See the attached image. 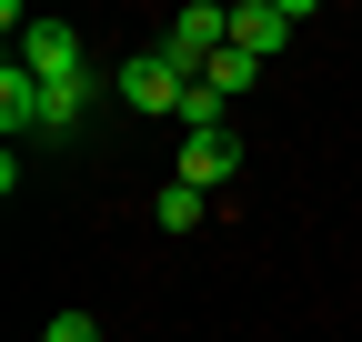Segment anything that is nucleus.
Masks as SVG:
<instances>
[{
    "mask_svg": "<svg viewBox=\"0 0 362 342\" xmlns=\"http://www.w3.org/2000/svg\"><path fill=\"white\" fill-rule=\"evenodd\" d=\"M161 51H171L181 71H192V81H202V71H211L221 51H232V11H211V0H192V11H181V20L161 30Z\"/></svg>",
    "mask_w": 362,
    "mask_h": 342,
    "instance_id": "nucleus-2",
    "label": "nucleus"
},
{
    "mask_svg": "<svg viewBox=\"0 0 362 342\" xmlns=\"http://www.w3.org/2000/svg\"><path fill=\"white\" fill-rule=\"evenodd\" d=\"M302 20H312V0H242V11H232V51L272 61V51H292Z\"/></svg>",
    "mask_w": 362,
    "mask_h": 342,
    "instance_id": "nucleus-3",
    "label": "nucleus"
},
{
    "mask_svg": "<svg viewBox=\"0 0 362 342\" xmlns=\"http://www.w3.org/2000/svg\"><path fill=\"white\" fill-rule=\"evenodd\" d=\"M181 131H232V101H221L211 81H192V91H181Z\"/></svg>",
    "mask_w": 362,
    "mask_h": 342,
    "instance_id": "nucleus-8",
    "label": "nucleus"
},
{
    "mask_svg": "<svg viewBox=\"0 0 362 342\" xmlns=\"http://www.w3.org/2000/svg\"><path fill=\"white\" fill-rule=\"evenodd\" d=\"M202 211H211V191H192V182H161L151 222H161V232H202Z\"/></svg>",
    "mask_w": 362,
    "mask_h": 342,
    "instance_id": "nucleus-7",
    "label": "nucleus"
},
{
    "mask_svg": "<svg viewBox=\"0 0 362 342\" xmlns=\"http://www.w3.org/2000/svg\"><path fill=\"white\" fill-rule=\"evenodd\" d=\"M40 342H101V322H90V312L71 302V312H51V332H40Z\"/></svg>",
    "mask_w": 362,
    "mask_h": 342,
    "instance_id": "nucleus-10",
    "label": "nucleus"
},
{
    "mask_svg": "<svg viewBox=\"0 0 362 342\" xmlns=\"http://www.w3.org/2000/svg\"><path fill=\"white\" fill-rule=\"evenodd\" d=\"M232 171H242V141H232V131H181V171H171V182H192V191H221Z\"/></svg>",
    "mask_w": 362,
    "mask_h": 342,
    "instance_id": "nucleus-6",
    "label": "nucleus"
},
{
    "mask_svg": "<svg viewBox=\"0 0 362 342\" xmlns=\"http://www.w3.org/2000/svg\"><path fill=\"white\" fill-rule=\"evenodd\" d=\"M21 71H40V81H90V51H81L71 20H30V30H21Z\"/></svg>",
    "mask_w": 362,
    "mask_h": 342,
    "instance_id": "nucleus-4",
    "label": "nucleus"
},
{
    "mask_svg": "<svg viewBox=\"0 0 362 342\" xmlns=\"http://www.w3.org/2000/svg\"><path fill=\"white\" fill-rule=\"evenodd\" d=\"M0 131H51V91H40V71H21V51L0 61Z\"/></svg>",
    "mask_w": 362,
    "mask_h": 342,
    "instance_id": "nucleus-5",
    "label": "nucleus"
},
{
    "mask_svg": "<svg viewBox=\"0 0 362 342\" xmlns=\"http://www.w3.org/2000/svg\"><path fill=\"white\" fill-rule=\"evenodd\" d=\"M111 91H121V111H151V121H181V91H192V71H181L161 40L151 51H131L121 71H111Z\"/></svg>",
    "mask_w": 362,
    "mask_h": 342,
    "instance_id": "nucleus-1",
    "label": "nucleus"
},
{
    "mask_svg": "<svg viewBox=\"0 0 362 342\" xmlns=\"http://www.w3.org/2000/svg\"><path fill=\"white\" fill-rule=\"evenodd\" d=\"M202 81H211V91H221V101H232V111H242V91H252V81H262V61H252V51H221V61H211Z\"/></svg>",
    "mask_w": 362,
    "mask_h": 342,
    "instance_id": "nucleus-9",
    "label": "nucleus"
}]
</instances>
